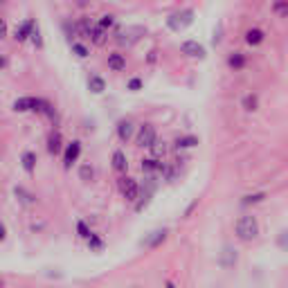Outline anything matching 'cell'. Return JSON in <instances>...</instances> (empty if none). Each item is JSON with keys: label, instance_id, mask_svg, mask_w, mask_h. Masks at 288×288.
I'll return each mask as SVG.
<instances>
[{"label": "cell", "instance_id": "19", "mask_svg": "<svg viewBox=\"0 0 288 288\" xmlns=\"http://www.w3.org/2000/svg\"><path fill=\"white\" fill-rule=\"evenodd\" d=\"M14 196H16V200L22 202V205H34V202H36L34 194L27 192V189L20 187V184H18V187H14Z\"/></svg>", "mask_w": 288, "mask_h": 288}, {"label": "cell", "instance_id": "2", "mask_svg": "<svg viewBox=\"0 0 288 288\" xmlns=\"http://www.w3.org/2000/svg\"><path fill=\"white\" fill-rule=\"evenodd\" d=\"M192 22H194V12H192V9L176 12V14H171V16L166 18V27H169L171 32H182V30H187Z\"/></svg>", "mask_w": 288, "mask_h": 288}, {"label": "cell", "instance_id": "37", "mask_svg": "<svg viewBox=\"0 0 288 288\" xmlns=\"http://www.w3.org/2000/svg\"><path fill=\"white\" fill-rule=\"evenodd\" d=\"M74 4H76V7H86V4H88V0H74Z\"/></svg>", "mask_w": 288, "mask_h": 288}, {"label": "cell", "instance_id": "12", "mask_svg": "<svg viewBox=\"0 0 288 288\" xmlns=\"http://www.w3.org/2000/svg\"><path fill=\"white\" fill-rule=\"evenodd\" d=\"M36 99H38V97H18L16 102L12 104V108H14L16 112H34Z\"/></svg>", "mask_w": 288, "mask_h": 288}, {"label": "cell", "instance_id": "28", "mask_svg": "<svg viewBox=\"0 0 288 288\" xmlns=\"http://www.w3.org/2000/svg\"><path fill=\"white\" fill-rule=\"evenodd\" d=\"M151 153H153V158L162 160V158L166 156V144L160 142V140H156V142H153V146H151Z\"/></svg>", "mask_w": 288, "mask_h": 288}, {"label": "cell", "instance_id": "22", "mask_svg": "<svg viewBox=\"0 0 288 288\" xmlns=\"http://www.w3.org/2000/svg\"><path fill=\"white\" fill-rule=\"evenodd\" d=\"M241 106H243V110H248V112H254L256 108H259V97H256L254 92H248L246 97L241 99Z\"/></svg>", "mask_w": 288, "mask_h": 288}, {"label": "cell", "instance_id": "5", "mask_svg": "<svg viewBox=\"0 0 288 288\" xmlns=\"http://www.w3.org/2000/svg\"><path fill=\"white\" fill-rule=\"evenodd\" d=\"M120 192L122 196L126 198L128 202H135L140 196V184L135 178H128V176H124V178H120Z\"/></svg>", "mask_w": 288, "mask_h": 288}, {"label": "cell", "instance_id": "36", "mask_svg": "<svg viewBox=\"0 0 288 288\" xmlns=\"http://www.w3.org/2000/svg\"><path fill=\"white\" fill-rule=\"evenodd\" d=\"M4 236H7V228H4V223L0 220V243L4 241Z\"/></svg>", "mask_w": 288, "mask_h": 288}, {"label": "cell", "instance_id": "35", "mask_svg": "<svg viewBox=\"0 0 288 288\" xmlns=\"http://www.w3.org/2000/svg\"><path fill=\"white\" fill-rule=\"evenodd\" d=\"M7 36V20L4 18H0V40Z\"/></svg>", "mask_w": 288, "mask_h": 288}, {"label": "cell", "instance_id": "39", "mask_svg": "<svg viewBox=\"0 0 288 288\" xmlns=\"http://www.w3.org/2000/svg\"><path fill=\"white\" fill-rule=\"evenodd\" d=\"M166 288H176V284L174 282H166Z\"/></svg>", "mask_w": 288, "mask_h": 288}, {"label": "cell", "instance_id": "14", "mask_svg": "<svg viewBox=\"0 0 288 288\" xmlns=\"http://www.w3.org/2000/svg\"><path fill=\"white\" fill-rule=\"evenodd\" d=\"M110 162H112V169H115L117 174H124V171L128 169V160H126V153L122 151V148H117V151H112Z\"/></svg>", "mask_w": 288, "mask_h": 288}, {"label": "cell", "instance_id": "33", "mask_svg": "<svg viewBox=\"0 0 288 288\" xmlns=\"http://www.w3.org/2000/svg\"><path fill=\"white\" fill-rule=\"evenodd\" d=\"M97 25H99V27H104V30L108 32L112 25H115V18H112L110 14H106V16H102V18H99V22H97Z\"/></svg>", "mask_w": 288, "mask_h": 288}, {"label": "cell", "instance_id": "25", "mask_svg": "<svg viewBox=\"0 0 288 288\" xmlns=\"http://www.w3.org/2000/svg\"><path fill=\"white\" fill-rule=\"evenodd\" d=\"M79 178L84 180V182H90V180H94V166L90 164V162H84V164L79 166Z\"/></svg>", "mask_w": 288, "mask_h": 288}, {"label": "cell", "instance_id": "27", "mask_svg": "<svg viewBox=\"0 0 288 288\" xmlns=\"http://www.w3.org/2000/svg\"><path fill=\"white\" fill-rule=\"evenodd\" d=\"M30 40H32V45L34 48H43V36H40V30H38V25H36V20H34V27H32V34H30Z\"/></svg>", "mask_w": 288, "mask_h": 288}, {"label": "cell", "instance_id": "8", "mask_svg": "<svg viewBox=\"0 0 288 288\" xmlns=\"http://www.w3.org/2000/svg\"><path fill=\"white\" fill-rule=\"evenodd\" d=\"M61 151H63V135H61V130L54 128L52 133L48 135V153L50 156H61Z\"/></svg>", "mask_w": 288, "mask_h": 288}, {"label": "cell", "instance_id": "31", "mask_svg": "<svg viewBox=\"0 0 288 288\" xmlns=\"http://www.w3.org/2000/svg\"><path fill=\"white\" fill-rule=\"evenodd\" d=\"M72 54H74V56H79V58H86L88 56V48H86L84 43H76V40H72Z\"/></svg>", "mask_w": 288, "mask_h": 288}, {"label": "cell", "instance_id": "3", "mask_svg": "<svg viewBox=\"0 0 288 288\" xmlns=\"http://www.w3.org/2000/svg\"><path fill=\"white\" fill-rule=\"evenodd\" d=\"M158 140V133H156V126L153 124H142L135 133V144L142 148H151L153 142Z\"/></svg>", "mask_w": 288, "mask_h": 288}, {"label": "cell", "instance_id": "23", "mask_svg": "<svg viewBox=\"0 0 288 288\" xmlns=\"http://www.w3.org/2000/svg\"><path fill=\"white\" fill-rule=\"evenodd\" d=\"M194 146H198V138L196 135H180L178 140H176V148H194Z\"/></svg>", "mask_w": 288, "mask_h": 288}, {"label": "cell", "instance_id": "17", "mask_svg": "<svg viewBox=\"0 0 288 288\" xmlns=\"http://www.w3.org/2000/svg\"><path fill=\"white\" fill-rule=\"evenodd\" d=\"M264 40H266V34L259 27H250V30L246 32V43L250 45V48H256V45H261Z\"/></svg>", "mask_w": 288, "mask_h": 288}, {"label": "cell", "instance_id": "30", "mask_svg": "<svg viewBox=\"0 0 288 288\" xmlns=\"http://www.w3.org/2000/svg\"><path fill=\"white\" fill-rule=\"evenodd\" d=\"M142 88H144V81L140 79V76H130V79L126 81V90H130V92H140Z\"/></svg>", "mask_w": 288, "mask_h": 288}, {"label": "cell", "instance_id": "34", "mask_svg": "<svg viewBox=\"0 0 288 288\" xmlns=\"http://www.w3.org/2000/svg\"><path fill=\"white\" fill-rule=\"evenodd\" d=\"M266 198V194H250V196L243 198V205H252V202H261Z\"/></svg>", "mask_w": 288, "mask_h": 288}, {"label": "cell", "instance_id": "38", "mask_svg": "<svg viewBox=\"0 0 288 288\" xmlns=\"http://www.w3.org/2000/svg\"><path fill=\"white\" fill-rule=\"evenodd\" d=\"M2 68H7V58L0 56V70H2Z\"/></svg>", "mask_w": 288, "mask_h": 288}, {"label": "cell", "instance_id": "24", "mask_svg": "<svg viewBox=\"0 0 288 288\" xmlns=\"http://www.w3.org/2000/svg\"><path fill=\"white\" fill-rule=\"evenodd\" d=\"M86 243H88L90 252H104V248H106V243H104V238L99 236V234H90V238H86Z\"/></svg>", "mask_w": 288, "mask_h": 288}, {"label": "cell", "instance_id": "7", "mask_svg": "<svg viewBox=\"0 0 288 288\" xmlns=\"http://www.w3.org/2000/svg\"><path fill=\"white\" fill-rule=\"evenodd\" d=\"M79 156H81V142L79 140H72V142L66 144V148H63V166L72 169V164L79 162Z\"/></svg>", "mask_w": 288, "mask_h": 288}, {"label": "cell", "instance_id": "4", "mask_svg": "<svg viewBox=\"0 0 288 288\" xmlns=\"http://www.w3.org/2000/svg\"><path fill=\"white\" fill-rule=\"evenodd\" d=\"M166 234H169V230H166V228L153 230V232H148L146 236L140 241V248H144V250H156L158 246H162V243L166 241Z\"/></svg>", "mask_w": 288, "mask_h": 288}, {"label": "cell", "instance_id": "21", "mask_svg": "<svg viewBox=\"0 0 288 288\" xmlns=\"http://www.w3.org/2000/svg\"><path fill=\"white\" fill-rule=\"evenodd\" d=\"M88 90H90L92 94H102L104 90H106V81H104L99 74H92V76L88 79Z\"/></svg>", "mask_w": 288, "mask_h": 288}, {"label": "cell", "instance_id": "1", "mask_svg": "<svg viewBox=\"0 0 288 288\" xmlns=\"http://www.w3.org/2000/svg\"><path fill=\"white\" fill-rule=\"evenodd\" d=\"M234 234H236V238L243 243L254 241V238L259 236V220H256V216H252V214L238 216L236 223H234Z\"/></svg>", "mask_w": 288, "mask_h": 288}, {"label": "cell", "instance_id": "15", "mask_svg": "<svg viewBox=\"0 0 288 288\" xmlns=\"http://www.w3.org/2000/svg\"><path fill=\"white\" fill-rule=\"evenodd\" d=\"M162 164H164V162L151 156V158H146V160H142V171H144L146 176H160Z\"/></svg>", "mask_w": 288, "mask_h": 288}, {"label": "cell", "instance_id": "6", "mask_svg": "<svg viewBox=\"0 0 288 288\" xmlns=\"http://www.w3.org/2000/svg\"><path fill=\"white\" fill-rule=\"evenodd\" d=\"M180 52H182L184 56H189V58H205L207 56L205 45L198 43V40H194V38L182 40V43H180Z\"/></svg>", "mask_w": 288, "mask_h": 288}, {"label": "cell", "instance_id": "32", "mask_svg": "<svg viewBox=\"0 0 288 288\" xmlns=\"http://www.w3.org/2000/svg\"><path fill=\"white\" fill-rule=\"evenodd\" d=\"M277 246L282 248L284 252H288V230H282V232H279V236H277Z\"/></svg>", "mask_w": 288, "mask_h": 288}, {"label": "cell", "instance_id": "20", "mask_svg": "<svg viewBox=\"0 0 288 288\" xmlns=\"http://www.w3.org/2000/svg\"><path fill=\"white\" fill-rule=\"evenodd\" d=\"M20 164H22V169H25V174H34L36 171V153L25 151L20 156Z\"/></svg>", "mask_w": 288, "mask_h": 288}, {"label": "cell", "instance_id": "16", "mask_svg": "<svg viewBox=\"0 0 288 288\" xmlns=\"http://www.w3.org/2000/svg\"><path fill=\"white\" fill-rule=\"evenodd\" d=\"M106 63H108V70L122 72L126 68V56H124V54H120V52H112V54H108Z\"/></svg>", "mask_w": 288, "mask_h": 288}, {"label": "cell", "instance_id": "29", "mask_svg": "<svg viewBox=\"0 0 288 288\" xmlns=\"http://www.w3.org/2000/svg\"><path fill=\"white\" fill-rule=\"evenodd\" d=\"M76 234H79V238H90V234H92V230H90V225L86 223V220H76Z\"/></svg>", "mask_w": 288, "mask_h": 288}, {"label": "cell", "instance_id": "26", "mask_svg": "<svg viewBox=\"0 0 288 288\" xmlns=\"http://www.w3.org/2000/svg\"><path fill=\"white\" fill-rule=\"evenodd\" d=\"M272 14L277 18H288V0H274V2H272Z\"/></svg>", "mask_w": 288, "mask_h": 288}, {"label": "cell", "instance_id": "9", "mask_svg": "<svg viewBox=\"0 0 288 288\" xmlns=\"http://www.w3.org/2000/svg\"><path fill=\"white\" fill-rule=\"evenodd\" d=\"M236 261H238L236 250H234V248H230V246H225L223 252L218 254V266L228 270V268H234V266H236Z\"/></svg>", "mask_w": 288, "mask_h": 288}, {"label": "cell", "instance_id": "11", "mask_svg": "<svg viewBox=\"0 0 288 288\" xmlns=\"http://www.w3.org/2000/svg\"><path fill=\"white\" fill-rule=\"evenodd\" d=\"M32 27H34V20H32V18H27V20H22L20 25H16V30H14V38H16L18 43H25V40H30Z\"/></svg>", "mask_w": 288, "mask_h": 288}, {"label": "cell", "instance_id": "10", "mask_svg": "<svg viewBox=\"0 0 288 288\" xmlns=\"http://www.w3.org/2000/svg\"><path fill=\"white\" fill-rule=\"evenodd\" d=\"M135 133V124L130 120H120L117 122V138H120V142H128L130 138H133Z\"/></svg>", "mask_w": 288, "mask_h": 288}, {"label": "cell", "instance_id": "40", "mask_svg": "<svg viewBox=\"0 0 288 288\" xmlns=\"http://www.w3.org/2000/svg\"><path fill=\"white\" fill-rule=\"evenodd\" d=\"M0 288H4V282H2V279H0Z\"/></svg>", "mask_w": 288, "mask_h": 288}, {"label": "cell", "instance_id": "13", "mask_svg": "<svg viewBox=\"0 0 288 288\" xmlns=\"http://www.w3.org/2000/svg\"><path fill=\"white\" fill-rule=\"evenodd\" d=\"M88 40L92 45H97V48H104V45H106V40H108V32L104 30V27H99V25H92Z\"/></svg>", "mask_w": 288, "mask_h": 288}, {"label": "cell", "instance_id": "18", "mask_svg": "<svg viewBox=\"0 0 288 288\" xmlns=\"http://www.w3.org/2000/svg\"><path fill=\"white\" fill-rule=\"evenodd\" d=\"M246 66H248V58H246V54H243V52H232L228 56V68H230V70L238 72V70H243Z\"/></svg>", "mask_w": 288, "mask_h": 288}]
</instances>
